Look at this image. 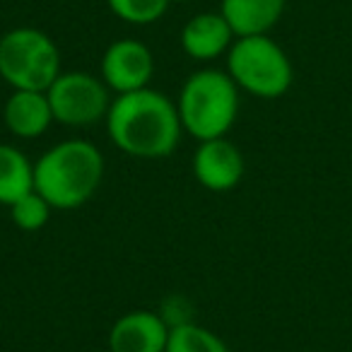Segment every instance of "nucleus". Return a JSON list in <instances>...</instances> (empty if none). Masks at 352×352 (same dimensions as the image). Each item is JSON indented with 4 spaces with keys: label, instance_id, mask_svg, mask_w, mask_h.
Listing matches in <instances>:
<instances>
[{
    "label": "nucleus",
    "instance_id": "20e7f679",
    "mask_svg": "<svg viewBox=\"0 0 352 352\" xmlns=\"http://www.w3.org/2000/svg\"><path fill=\"white\" fill-rule=\"evenodd\" d=\"M227 73L236 87L258 99L283 97L294 80L289 56L268 34L236 36L227 51Z\"/></svg>",
    "mask_w": 352,
    "mask_h": 352
},
{
    "label": "nucleus",
    "instance_id": "9b49d317",
    "mask_svg": "<svg viewBox=\"0 0 352 352\" xmlns=\"http://www.w3.org/2000/svg\"><path fill=\"white\" fill-rule=\"evenodd\" d=\"M3 121L8 131L22 140L44 135L51 123H56L46 92H34V89H12L3 107Z\"/></svg>",
    "mask_w": 352,
    "mask_h": 352
},
{
    "label": "nucleus",
    "instance_id": "423d86ee",
    "mask_svg": "<svg viewBox=\"0 0 352 352\" xmlns=\"http://www.w3.org/2000/svg\"><path fill=\"white\" fill-rule=\"evenodd\" d=\"M54 121L70 128H87L99 121H107L111 109V89L104 85L102 78L85 70H68L54 80L49 89Z\"/></svg>",
    "mask_w": 352,
    "mask_h": 352
},
{
    "label": "nucleus",
    "instance_id": "f03ea898",
    "mask_svg": "<svg viewBox=\"0 0 352 352\" xmlns=\"http://www.w3.org/2000/svg\"><path fill=\"white\" fill-rule=\"evenodd\" d=\"M104 179V155L94 142L68 138L34 162V191L54 210H75L92 201Z\"/></svg>",
    "mask_w": 352,
    "mask_h": 352
},
{
    "label": "nucleus",
    "instance_id": "4468645a",
    "mask_svg": "<svg viewBox=\"0 0 352 352\" xmlns=\"http://www.w3.org/2000/svg\"><path fill=\"white\" fill-rule=\"evenodd\" d=\"M164 352H230V347L210 328L188 321L171 328Z\"/></svg>",
    "mask_w": 352,
    "mask_h": 352
},
{
    "label": "nucleus",
    "instance_id": "39448f33",
    "mask_svg": "<svg viewBox=\"0 0 352 352\" xmlns=\"http://www.w3.org/2000/svg\"><path fill=\"white\" fill-rule=\"evenodd\" d=\"M60 73V51L46 32L15 27L0 36V78L12 89L46 92Z\"/></svg>",
    "mask_w": 352,
    "mask_h": 352
},
{
    "label": "nucleus",
    "instance_id": "dca6fc26",
    "mask_svg": "<svg viewBox=\"0 0 352 352\" xmlns=\"http://www.w3.org/2000/svg\"><path fill=\"white\" fill-rule=\"evenodd\" d=\"M10 210V220L15 222V227H20L22 232H39L46 227V222L51 220V203L44 196H39L36 191L27 193L25 198L8 208Z\"/></svg>",
    "mask_w": 352,
    "mask_h": 352
},
{
    "label": "nucleus",
    "instance_id": "ddd939ff",
    "mask_svg": "<svg viewBox=\"0 0 352 352\" xmlns=\"http://www.w3.org/2000/svg\"><path fill=\"white\" fill-rule=\"evenodd\" d=\"M34 191V162L15 145L0 142V206H15Z\"/></svg>",
    "mask_w": 352,
    "mask_h": 352
},
{
    "label": "nucleus",
    "instance_id": "1a4fd4ad",
    "mask_svg": "<svg viewBox=\"0 0 352 352\" xmlns=\"http://www.w3.org/2000/svg\"><path fill=\"white\" fill-rule=\"evenodd\" d=\"M166 321L157 311L135 309L123 314L109 331V352H164L169 340Z\"/></svg>",
    "mask_w": 352,
    "mask_h": 352
},
{
    "label": "nucleus",
    "instance_id": "2eb2a0df",
    "mask_svg": "<svg viewBox=\"0 0 352 352\" xmlns=\"http://www.w3.org/2000/svg\"><path fill=\"white\" fill-rule=\"evenodd\" d=\"M107 6L118 20L145 27L164 17L171 0H107Z\"/></svg>",
    "mask_w": 352,
    "mask_h": 352
},
{
    "label": "nucleus",
    "instance_id": "f8f14e48",
    "mask_svg": "<svg viewBox=\"0 0 352 352\" xmlns=\"http://www.w3.org/2000/svg\"><path fill=\"white\" fill-rule=\"evenodd\" d=\"M287 0H220V12L234 36L268 34L280 22Z\"/></svg>",
    "mask_w": 352,
    "mask_h": 352
},
{
    "label": "nucleus",
    "instance_id": "9d476101",
    "mask_svg": "<svg viewBox=\"0 0 352 352\" xmlns=\"http://www.w3.org/2000/svg\"><path fill=\"white\" fill-rule=\"evenodd\" d=\"M234 39V32L227 25L222 12H198L182 27V34H179L184 54L201 63L227 56Z\"/></svg>",
    "mask_w": 352,
    "mask_h": 352
},
{
    "label": "nucleus",
    "instance_id": "f257e3e1",
    "mask_svg": "<svg viewBox=\"0 0 352 352\" xmlns=\"http://www.w3.org/2000/svg\"><path fill=\"white\" fill-rule=\"evenodd\" d=\"M104 123L113 145L135 160H164L184 135L176 102L152 87L116 94Z\"/></svg>",
    "mask_w": 352,
    "mask_h": 352
},
{
    "label": "nucleus",
    "instance_id": "6e6552de",
    "mask_svg": "<svg viewBox=\"0 0 352 352\" xmlns=\"http://www.w3.org/2000/svg\"><path fill=\"white\" fill-rule=\"evenodd\" d=\"M191 166L196 182L212 193H225L236 188L246 171L244 155L227 138L198 142Z\"/></svg>",
    "mask_w": 352,
    "mask_h": 352
},
{
    "label": "nucleus",
    "instance_id": "7ed1b4c3",
    "mask_svg": "<svg viewBox=\"0 0 352 352\" xmlns=\"http://www.w3.org/2000/svg\"><path fill=\"white\" fill-rule=\"evenodd\" d=\"M239 92L227 70L203 68L191 73L176 97L184 133L198 142L227 138L239 116Z\"/></svg>",
    "mask_w": 352,
    "mask_h": 352
},
{
    "label": "nucleus",
    "instance_id": "0eeeda50",
    "mask_svg": "<svg viewBox=\"0 0 352 352\" xmlns=\"http://www.w3.org/2000/svg\"><path fill=\"white\" fill-rule=\"evenodd\" d=\"M155 56L138 39H116L107 46L99 63V78L113 94H128L150 87Z\"/></svg>",
    "mask_w": 352,
    "mask_h": 352
},
{
    "label": "nucleus",
    "instance_id": "f3484780",
    "mask_svg": "<svg viewBox=\"0 0 352 352\" xmlns=\"http://www.w3.org/2000/svg\"><path fill=\"white\" fill-rule=\"evenodd\" d=\"M171 3H186V0H171Z\"/></svg>",
    "mask_w": 352,
    "mask_h": 352
}]
</instances>
